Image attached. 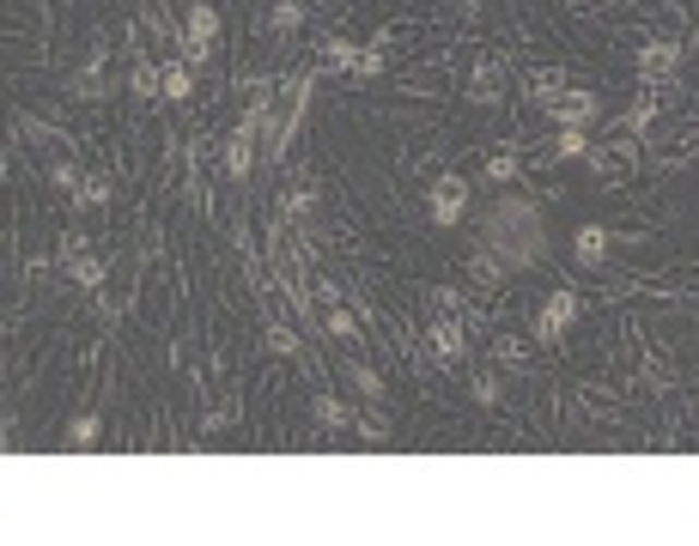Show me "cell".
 Masks as SVG:
<instances>
[{"mask_svg":"<svg viewBox=\"0 0 699 546\" xmlns=\"http://www.w3.org/2000/svg\"><path fill=\"white\" fill-rule=\"evenodd\" d=\"M129 92L141 104H158V98H165V68H153L146 56H134L129 61Z\"/></svg>","mask_w":699,"mask_h":546,"instance_id":"d4e9b609","label":"cell"},{"mask_svg":"<svg viewBox=\"0 0 699 546\" xmlns=\"http://www.w3.org/2000/svg\"><path fill=\"white\" fill-rule=\"evenodd\" d=\"M262 352H274V359H304L299 328L286 323V316H274L268 304H262Z\"/></svg>","mask_w":699,"mask_h":546,"instance_id":"7c38bea8","label":"cell"},{"mask_svg":"<svg viewBox=\"0 0 699 546\" xmlns=\"http://www.w3.org/2000/svg\"><path fill=\"white\" fill-rule=\"evenodd\" d=\"M614 243H620V238H614L608 225H578V238H571V262H578V267H602Z\"/></svg>","mask_w":699,"mask_h":546,"instance_id":"5bb4252c","label":"cell"},{"mask_svg":"<svg viewBox=\"0 0 699 546\" xmlns=\"http://www.w3.org/2000/svg\"><path fill=\"white\" fill-rule=\"evenodd\" d=\"M426 352L432 364H444V371H457V364H469V323H457V316H432L426 323Z\"/></svg>","mask_w":699,"mask_h":546,"instance_id":"8992f818","label":"cell"},{"mask_svg":"<svg viewBox=\"0 0 699 546\" xmlns=\"http://www.w3.org/2000/svg\"><path fill=\"white\" fill-rule=\"evenodd\" d=\"M195 92V68L189 61H165V104H183Z\"/></svg>","mask_w":699,"mask_h":546,"instance_id":"f546056e","label":"cell"},{"mask_svg":"<svg viewBox=\"0 0 699 546\" xmlns=\"http://www.w3.org/2000/svg\"><path fill=\"white\" fill-rule=\"evenodd\" d=\"M13 141H31V146H68V153H73V134L49 128L44 116H31V110H13Z\"/></svg>","mask_w":699,"mask_h":546,"instance_id":"ffe728a7","label":"cell"},{"mask_svg":"<svg viewBox=\"0 0 699 546\" xmlns=\"http://www.w3.org/2000/svg\"><path fill=\"white\" fill-rule=\"evenodd\" d=\"M384 73H389V31H377V37L359 49V61H353V73H347V80L365 85V80H384Z\"/></svg>","mask_w":699,"mask_h":546,"instance_id":"44dd1931","label":"cell"},{"mask_svg":"<svg viewBox=\"0 0 699 546\" xmlns=\"http://www.w3.org/2000/svg\"><path fill=\"white\" fill-rule=\"evenodd\" d=\"M299 25H304V0H274V7H268V31H274V37H292Z\"/></svg>","mask_w":699,"mask_h":546,"instance_id":"f1b7e54d","label":"cell"},{"mask_svg":"<svg viewBox=\"0 0 699 546\" xmlns=\"http://www.w3.org/2000/svg\"><path fill=\"white\" fill-rule=\"evenodd\" d=\"M639 383H644L651 395H675V389H682V371H675V364L663 359L656 347H644V352H639Z\"/></svg>","mask_w":699,"mask_h":546,"instance_id":"e0dca14e","label":"cell"},{"mask_svg":"<svg viewBox=\"0 0 699 546\" xmlns=\"http://www.w3.org/2000/svg\"><path fill=\"white\" fill-rule=\"evenodd\" d=\"M311 420L323 425V432H353V420H359V407H347L335 389H316L311 395Z\"/></svg>","mask_w":699,"mask_h":546,"instance_id":"2e32d148","label":"cell"},{"mask_svg":"<svg viewBox=\"0 0 699 546\" xmlns=\"http://www.w3.org/2000/svg\"><path fill=\"white\" fill-rule=\"evenodd\" d=\"M104 37H92V49H86V61L68 73V98H80V104H104L110 98V80H104Z\"/></svg>","mask_w":699,"mask_h":546,"instance_id":"52a82bcc","label":"cell"},{"mask_svg":"<svg viewBox=\"0 0 699 546\" xmlns=\"http://www.w3.org/2000/svg\"><path fill=\"white\" fill-rule=\"evenodd\" d=\"M663 110H670V104H663V92H656V85H639V98H632L627 110L614 116V134H632V141H651V128L663 122Z\"/></svg>","mask_w":699,"mask_h":546,"instance_id":"9c48e42d","label":"cell"},{"mask_svg":"<svg viewBox=\"0 0 699 546\" xmlns=\"http://www.w3.org/2000/svg\"><path fill=\"white\" fill-rule=\"evenodd\" d=\"M347 383H353V389H359V401H365V407H377V413H384V407H389V383L377 377L372 364L347 359Z\"/></svg>","mask_w":699,"mask_h":546,"instance_id":"603a6c76","label":"cell"},{"mask_svg":"<svg viewBox=\"0 0 699 546\" xmlns=\"http://www.w3.org/2000/svg\"><path fill=\"white\" fill-rule=\"evenodd\" d=\"M469 395H474L481 407H499V401H505V377H499V364H493V371H474V377H469Z\"/></svg>","mask_w":699,"mask_h":546,"instance_id":"1f68e13d","label":"cell"},{"mask_svg":"<svg viewBox=\"0 0 699 546\" xmlns=\"http://www.w3.org/2000/svg\"><path fill=\"white\" fill-rule=\"evenodd\" d=\"M559 92H566V68H529L523 80H517V98L535 104V110H547Z\"/></svg>","mask_w":699,"mask_h":546,"instance_id":"8fae6325","label":"cell"},{"mask_svg":"<svg viewBox=\"0 0 699 546\" xmlns=\"http://www.w3.org/2000/svg\"><path fill=\"white\" fill-rule=\"evenodd\" d=\"M493 364H499V371H529V340L523 335H493Z\"/></svg>","mask_w":699,"mask_h":546,"instance_id":"4316f807","label":"cell"},{"mask_svg":"<svg viewBox=\"0 0 699 546\" xmlns=\"http://www.w3.org/2000/svg\"><path fill=\"white\" fill-rule=\"evenodd\" d=\"M61 444H68V449H98V413H73Z\"/></svg>","mask_w":699,"mask_h":546,"instance_id":"d6a6232c","label":"cell"},{"mask_svg":"<svg viewBox=\"0 0 699 546\" xmlns=\"http://www.w3.org/2000/svg\"><path fill=\"white\" fill-rule=\"evenodd\" d=\"M694 420H699V401H694Z\"/></svg>","mask_w":699,"mask_h":546,"instance_id":"8d00e7d4","label":"cell"},{"mask_svg":"<svg viewBox=\"0 0 699 546\" xmlns=\"http://www.w3.org/2000/svg\"><path fill=\"white\" fill-rule=\"evenodd\" d=\"M426 298H432V310H444V316H457V323H469V328H486V310H474L457 286H426Z\"/></svg>","mask_w":699,"mask_h":546,"instance_id":"7402d4cb","label":"cell"},{"mask_svg":"<svg viewBox=\"0 0 699 546\" xmlns=\"http://www.w3.org/2000/svg\"><path fill=\"white\" fill-rule=\"evenodd\" d=\"M469 195H474V182L462 177V170H444L426 189V219L438 225V231H450L457 219H469Z\"/></svg>","mask_w":699,"mask_h":546,"instance_id":"3957f363","label":"cell"},{"mask_svg":"<svg viewBox=\"0 0 699 546\" xmlns=\"http://www.w3.org/2000/svg\"><path fill=\"white\" fill-rule=\"evenodd\" d=\"M578 158H590V128H559L547 146V165H578Z\"/></svg>","mask_w":699,"mask_h":546,"instance_id":"484cf974","label":"cell"},{"mask_svg":"<svg viewBox=\"0 0 699 546\" xmlns=\"http://www.w3.org/2000/svg\"><path fill=\"white\" fill-rule=\"evenodd\" d=\"M238 407H243V395H238V389H226V401H219V413H207V420H201V437H219V432H226L231 420H238Z\"/></svg>","mask_w":699,"mask_h":546,"instance_id":"e575fe53","label":"cell"},{"mask_svg":"<svg viewBox=\"0 0 699 546\" xmlns=\"http://www.w3.org/2000/svg\"><path fill=\"white\" fill-rule=\"evenodd\" d=\"M61 267H68V280L80 286V292H98V286L110 280V262H104L92 243H86V250H73V255H61Z\"/></svg>","mask_w":699,"mask_h":546,"instance_id":"4fadbf2b","label":"cell"},{"mask_svg":"<svg viewBox=\"0 0 699 546\" xmlns=\"http://www.w3.org/2000/svg\"><path fill=\"white\" fill-rule=\"evenodd\" d=\"M359 323H365V316H353L347 304H323V328L335 340H359Z\"/></svg>","mask_w":699,"mask_h":546,"instance_id":"4dcf8cb0","label":"cell"},{"mask_svg":"<svg viewBox=\"0 0 699 546\" xmlns=\"http://www.w3.org/2000/svg\"><path fill=\"white\" fill-rule=\"evenodd\" d=\"M547 116H554V128H596L602 122V98L584 92V85H566V92L547 104Z\"/></svg>","mask_w":699,"mask_h":546,"instance_id":"30bf717a","label":"cell"},{"mask_svg":"<svg viewBox=\"0 0 699 546\" xmlns=\"http://www.w3.org/2000/svg\"><path fill=\"white\" fill-rule=\"evenodd\" d=\"M481 177H486V189H511V182L523 177V153H517V146H486Z\"/></svg>","mask_w":699,"mask_h":546,"instance_id":"ac0fdd59","label":"cell"},{"mask_svg":"<svg viewBox=\"0 0 699 546\" xmlns=\"http://www.w3.org/2000/svg\"><path fill=\"white\" fill-rule=\"evenodd\" d=\"M578 316H584V298L571 292V286H554V292H547V304L535 310V335H529V340L554 347V340H566V328L578 323Z\"/></svg>","mask_w":699,"mask_h":546,"instance_id":"277c9868","label":"cell"},{"mask_svg":"<svg viewBox=\"0 0 699 546\" xmlns=\"http://www.w3.org/2000/svg\"><path fill=\"white\" fill-rule=\"evenodd\" d=\"M505 73H511V49H481V61L469 68L462 98L469 104H505Z\"/></svg>","mask_w":699,"mask_h":546,"instance_id":"5b68a950","label":"cell"},{"mask_svg":"<svg viewBox=\"0 0 699 546\" xmlns=\"http://www.w3.org/2000/svg\"><path fill=\"white\" fill-rule=\"evenodd\" d=\"M353 61H359L353 37H323L316 43V73H353Z\"/></svg>","mask_w":699,"mask_h":546,"instance_id":"cb8c5ba5","label":"cell"},{"mask_svg":"<svg viewBox=\"0 0 699 546\" xmlns=\"http://www.w3.org/2000/svg\"><path fill=\"white\" fill-rule=\"evenodd\" d=\"M110 201H116V177H104V170H92V177L86 182H80V195H73V207H110Z\"/></svg>","mask_w":699,"mask_h":546,"instance_id":"83f0119b","label":"cell"},{"mask_svg":"<svg viewBox=\"0 0 699 546\" xmlns=\"http://www.w3.org/2000/svg\"><path fill=\"white\" fill-rule=\"evenodd\" d=\"M316 201H323V182H316V177H299V182H292V189L280 195V219L304 225V219L316 213Z\"/></svg>","mask_w":699,"mask_h":546,"instance_id":"d6986e66","label":"cell"},{"mask_svg":"<svg viewBox=\"0 0 699 546\" xmlns=\"http://www.w3.org/2000/svg\"><path fill=\"white\" fill-rule=\"evenodd\" d=\"M353 437H359L365 449H384V444H389V425L372 420V413H359V420H353Z\"/></svg>","mask_w":699,"mask_h":546,"instance_id":"d590c367","label":"cell"},{"mask_svg":"<svg viewBox=\"0 0 699 546\" xmlns=\"http://www.w3.org/2000/svg\"><path fill=\"white\" fill-rule=\"evenodd\" d=\"M214 43H219V7L214 0H195L183 19V37H177V49H183L189 68H207L214 61Z\"/></svg>","mask_w":699,"mask_h":546,"instance_id":"7a4b0ae2","label":"cell"},{"mask_svg":"<svg viewBox=\"0 0 699 546\" xmlns=\"http://www.w3.org/2000/svg\"><path fill=\"white\" fill-rule=\"evenodd\" d=\"M682 37H644L639 43V85H656V80H675L682 73Z\"/></svg>","mask_w":699,"mask_h":546,"instance_id":"ba28073f","label":"cell"},{"mask_svg":"<svg viewBox=\"0 0 699 546\" xmlns=\"http://www.w3.org/2000/svg\"><path fill=\"white\" fill-rule=\"evenodd\" d=\"M49 182H56V189H61V195H80V182H86V170H80V165H73V153L68 158H56V165H49Z\"/></svg>","mask_w":699,"mask_h":546,"instance_id":"836d02e7","label":"cell"},{"mask_svg":"<svg viewBox=\"0 0 699 546\" xmlns=\"http://www.w3.org/2000/svg\"><path fill=\"white\" fill-rule=\"evenodd\" d=\"M644 141H632V134H614V141H602V146H590V177L602 182V189H620V182H632L639 177V165H644V153H639Z\"/></svg>","mask_w":699,"mask_h":546,"instance_id":"6da1fadb","label":"cell"},{"mask_svg":"<svg viewBox=\"0 0 699 546\" xmlns=\"http://www.w3.org/2000/svg\"><path fill=\"white\" fill-rule=\"evenodd\" d=\"M469 280H474V286H486V292H505V280H511V262H505L499 250L474 243V255H469Z\"/></svg>","mask_w":699,"mask_h":546,"instance_id":"9a60e30c","label":"cell"}]
</instances>
